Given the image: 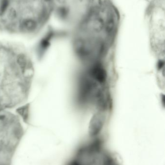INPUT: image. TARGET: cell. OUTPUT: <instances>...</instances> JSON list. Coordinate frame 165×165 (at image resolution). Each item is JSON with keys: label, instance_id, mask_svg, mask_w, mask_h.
I'll return each instance as SVG.
<instances>
[{"label": "cell", "instance_id": "obj_1", "mask_svg": "<svg viewBox=\"0 0 165 165\" xmlns=\"http://www.w3.org/2000/svg\"><path fill=\"white\" fill-rule=\"evenodd\" d=\"M105 121V117L100 112L96 113L92 117L89 126V133L91 136H97L100 133L103 128Z\"/></svg>", "mask_w": 165, "mask_h": 165}, {"label": "cell", "instance_id": "obj_2", "mask_svg": "<svg viewBox=\"0 0 165 165\" xmlns=\"http://www.w3.org/2000/svg\"><path fill=\"white\" fill-rule=\"evenodd\" d=\"M89 74L91 79L97 83L102 84L106 82L107 74L106 71L101 64H94L89 71Z\"/></svg>", "mask_w": 165, "mask_h": 165}, {"label": "cell", "instance_id": "obj_3", "mask_svg": "<svg viewBox=\"0 0 165 165\" xmlns=\"http://www.w3.org/2000/svg\"><path fill=\"white\" fill-rule=\"evenodd\" d=\"M52 33L49 32L46 34L39 42L38 46V52L39 56H42L50 45V40L52 37Z\"/></svg>", "mask_w": 165, "mask_h": 165}, {"label": "cell", "instance_id": "obj_4", "mask_svg": "<svg viewBox=\"0 0 165 165\" xmlns=\"http://www.w3.org/2000/svg\"><path fill=\"white\" fill-rule=\"evenodd\" d=\"M16 62L23 74H25L28 69V61L27 56L23 53L19 54L16 58Z\"/></svg>", "mask_w": 165, "mask_h": 165}, {"label": "cell", "instance_id": "obj_5", "mask_svg": "<svg viewBox=\"0 0 165 165\" xmlns=\"http://www.w3.org/2000/svg\"><path fill=\"white\" fill-rule=\"evenodd\" d=\"M37 28V23L32 19H25L22 25V30L26 32H33L35 31Z\"/></svg>", "mask_w": 165, "mask_h": 165}, {"label": "cell", "instance_id": "obj_6", "mask_svg": "<svg viewBox=\"0 0 165 165\" xmlns=\"http://www.w3.org/2000/svg\"><path fill=\"white\" fill-rule=\"evenodd\" d=\"M30 104H27L17 109L16 112L26 122H27L30 115Z\"/></svg>", "mask_w": 165, "mask_h": 165}, {"label": "cell", "instance_id": "obj_7", "mask_svg": "<svg viewBox=\"0 0 165 165\" xmlns=\"http://www.w3.org/2000/svg\"><path fill=\"white\" fill-rule=\"evenodd\" d=\"M103 21L100 18H97L95 19L93 23V29L96 32L100 31L103 28Z\"/></svg>", "mask_w": 165, "mask_h": 165}, {"label": "cell", "instance_id": "obj_8", "mask_svg": "<svg viewBox=\"0 0 165 165\" xmlns=\"http://www.w3.org/2000/svg\"><path fill=\"white\" fill-rule=\"evenodd\" d=\"M9 0H1L0 2V15L5 13L9 6Z\"/></svg>", "mask_w": 165, "mask_h": 165}, {"label": "cell", "instance_id": "obj_9", "mask_svg": "<svg viewBox=\"0 0 165 165\" xmlns=\"http://www.w3.org/2000/svg\"><path fill=\"white\" fill-rule=\"evenodd\" d=\"M114 26H115V23H114V20L113 18H110L106 23V30L107 32L108 33H111L112 32L114 29Z\"/></svg>", "mask_w": 165, "mask_h": 165}, {"label": "cell", "instance_id": "obj_10", "mask_svg": "<svg viewBox=\"0 0 165 165\" xmlns=\"http://www.w3.org/2000/svg\"><path fill=\"white\" fill-rule=\"evenodd\" d=\"M67 11L65 8H61L58 10L59 15L61 17H64L67 15Z\"/></svg>", "mask_w": 165, "mask_h": 165}, {"label": "cell", "instance_id": "obj_11", "mask_svg": "<svg viewBox=\"0 0 165 165\" xmlns=\"http://www.w3.org/2000/svg\"><path fill=\"white\" fill-rule=\"evenodd\" d=\"M163 65H164V62H163L162 61H160L158 62V67L159 68H161L163 67Z\"/></svg>", "mask_w": 165, "mask_h": 165}, {"label": "cell", "instance_id": "obj_12", "mask_svg": "<svg viewBox=\"0 0 165 165\" xmlns=\"http://www.w3.org/2000/svg\"><path fill=\"white\" fill-rule=\"evenodd\" d=\"M45 1H49L50 0H45Z\"/></svg>", "mask_w": 165, "mask_h": 165}, {"label": "cell", "instance_id": "obj_13", "mask_svg": "<svg viewBox=\"0 0 165 165\" xmlns=\"http://www.w3.org/2000/svg\"><path fill=\"white\" fill-rule=\"evenodd\" d=\"M0 107H1V103H0Z\"/></svg>", "mask_w": 165, "mask_h": 165}]
</instances>
